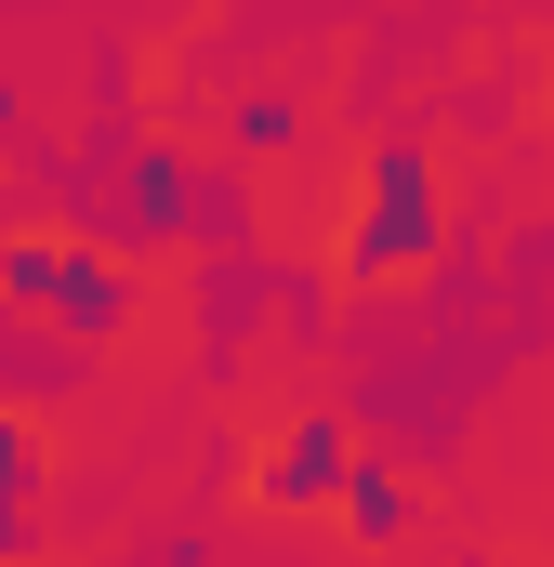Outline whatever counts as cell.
Segmentation results:
<instances>
[{
    "mask_svg": "<svg viewBox=\"0 0 554 567\" xmlns=\"http://www.w3.org/2000/svg\"><path fill=\"white\" fill-rule=\"evenodd\" d=\"M0 290H13V303H53L66 330H120V317H133V278H120L106 251H66V238H13V251H0Z\"/></svg>",
    "mask_w": 554,
    "mask_h": 567,
    "instance_id": "cell-1",
    "label": "cell"
},
{
    "mask_svg": "<svg viewBox=\"0 0 554 567\" xmlns=\"http://www.w3.org/2000/svg\"><path fill=\"white\" fill-rule=\"evenodd\" d=\"M422 251H435V172H422V145H383L370 158V198H357V278L422 265Z\"/></svg>",
    "mask_w": 554,
    "mask_h": 567,
    "instance_id": "cell-2",
    "label": "cell"
},
{
    "mask_svg": "<svg viewBox=\"0 0 554 567\" xmlns=\"http://www.w3.org/2000/svg\"><path fill=\"white\" fill-rule=\"evenodd\" d=\"M317 488H343V423H304L265 462V502H317Z\"/></svg>",
    "mask_w": 554,
    "mask_h": 567,
    "instance_id": "cell-3",
    "label": "cell"
},
{
    "mask_svg": "<svg viewBox=\"0 0 554 567\" xmlns=\"http://www.w3.org/2000/svg\"><path fill=\"white\" fill-rule=\"evenodd\" d=\"M343 515H357V542H397L410 528V475H343Z\"/></svg>",
    "mask_w": 554,
    "mask_h": 567,
    "instance_id": "cell-4",
    "label": "cell"
},
{
    "mask_svg": "<svg viewBox=\"0 0 554 567\" xmlns=\"http://www.w3.org/2000/svg\"><path fill=\"white\" fill-rule=\"evenodd\" d=\"M133 225H185V158H133Z\"/></svg>",
    "mask_w": 554,
    "mask_h": 567,
    "instance_id": "cell-5",
    "label": "cell"
},
{
    "mask_svg": "<svg viewBox=\"0 0 554 567\" xmlns=\"http://www.w3.org/2000/svg\"><path fill=\"white\" fill-rule=\"evenodd\" d=\"M0 555H27V435L0 423Z\"/></svg>",
    "mask_w": 554,
    "mask_h": 567,
    "instance_id": "cell-6",
    "label": "cell"
}]
</instances>
